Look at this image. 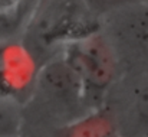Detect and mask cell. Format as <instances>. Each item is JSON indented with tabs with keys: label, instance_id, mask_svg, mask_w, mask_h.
<instances>
[{
	"label": "cell",
	"instance_id": "obj_1",
	"mask_svg": "<svg viewBox=\"0 0 148 137\" xmlns=\"http://www.w3.org/2000/svg\"><path fill=\"white\" fill-rule=\"evenodd\" d=\"M58 53L79 80L88 110L102 108L108 94L121 80V72L101 29L66 44Z\"/></svg>",
	"mask_w": 148,
	"mask_h": 137
},
{
	"label": "cell",
	"instance_id": "obj_2",
	"mask_svg": "<svg viewBox=\"0 0 148 137\" xmlns=\"http://www.w3.org/2000/svg\"><path fill=\"white\" fill-rule=\"evenodd\" d=\"M99 29L114 51L121 78L148 71V3L102 16Z\"/></svg>",
	"mask_w": 148,
	"mask_h": 137
},
{
	"label": "cell",
	"instance_id": "obj_3",
	"mask_svg": "<svg viewBox=\"0 0 148 137\" xmlns=\"http://www.w3.org/2000/svg\"><path fill=\"white\" fill-rule=\"evenodd\" d=\"M99 29V19L89 10L85 0H52L46 9H38L26 30L39 49L56 48Z\"/></svg>",
	"mask_w": 148,
	"mask_h": 137
},
{
	"label": "cell",
	"instance_id": "obj_4",
	"mask_svg": "<svg viewBox=\"0 0 148 137\" xmlns=\"http://www.w3.org/2000/svg\"><path fill=\"white\" fill-rule=\"evenodd\" d=\"M103 108L114 117L121 137H147L148 71L122 77L108 94Z\"/></svg>",
	"mask_w": 148,
	"mask_h": 137
},
{
	"label": "cell",
	"instance_id": "obj_5",
	"mask_svg": "<svg viewBox=\"0 0 148 137\" xmlns=\"http://www.w3.org/2000/svg\"><path fill=\"white\" fill-rule=\"evenodd\" d=\"M40 65L25 44L0 41V94L22 107L33 98Z\"/></svg>",
	"mask_w": 148,
	"mask_h": 137
},
{
	"label": "cell",
	"instance_id": "obj_6",
	"mask_svg": "<svg viewBox=\"0 0 148 137\" xmlns=\"http://www.w3.org/2000/svg\"><path fill=\"white\" fill-rule=\"evenodd\" d=\"M38 94L45 102L60 108H81L84 113H89L79 80L59 53L52 55L40 65L33 97Z\"/></svg>",
	"mask_w": 148,
	"mask_h": 137
},
{
	"label": "cell",
	"instance_id": "obj_7",
	"mask_svg": "<svg viewBox=\"0 0 148 137\" xmlns=\"http://www.w3.org/2000/svg\"><path fill=\"white\" fill-rule=\"evenodd\" d=\"M52 137H121V134L114 117L102 107L62 124Z\"/></svg>",
	"mask_w": 148,
	"mask_h": 137
},
{
	"label": "cell",
	"instance_id": "obj_8",
	"mask_svg": "<svg viewBox=\"0 0 148 137\" xmlns=\"http://www.w3.org/2000/svg\"><path fill=\"white\" fill-rule=\"evenodd\" d=\"M42 0H0V41L27 29Z\"/></svg>",
	"mask_w": 148,
	"mask_h": 137
},
{
	"label": "cell",
	"instance_id": "obj_9",
	"mask_svg": "<svg viewBox=\"0 0 148 137\" xmlns=\"http://www.w3.org/2000/svg\"><path fill=\"white\" fill-rule=\"evenodd\" d=\"M22 126V105L0 94V137H19Z\"/></svg>",
	"mask_w": 148,
	"mask_h": 137
},
{
	"label": "cell",
	"instance_id": "obj_10",
	"mask_svg": "<svg viewBox=\"0 0 148 137\" xmlns=\"http://www.w3.org/2000/svg\"><path fill=\"white\" fill-rule=\"evenodd\" d=\"M88 4L89 10L101 19L102 16L112 13L115 10L134 6V4H141V3H148V0H85Z\"/></svg>",
	"mask_w": 148,
	"mask_h": 137
},
{
	"label": "cell",
	"instance_id": "obj_11",
	"mask_svg": "<svg viewBox=\"0 0 148 137\" xmlns=\"http://www.w3.org/2000/svg\"><path fill=\"white\" fill-rule=\"evenodd\" d=\"M147 137H148V136H147Z\"/></svg>",
	"mask_w": 148,
	"mask_h": 137
}]
</instances>
